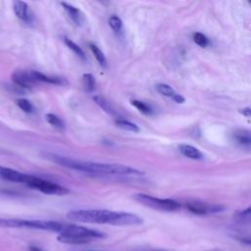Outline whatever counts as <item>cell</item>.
<instances>
[{
    "instance_id": "obj_26",
    "label": "cell",
    "mask_w": 251,
    "mask_h": 251,
    "mask_svg": "<svg viewBox=\"0 0 251 251\" xmlns=\"http://www.w3.org/2000/svg\"><path fill=\"white\" fill-rule=\"evenodd\" d=\"M193 40L200 47H206L208 45V43H209L208 38L206 37V35H204L201 32H195L193 34Z\"/></svg>"
},
{
    "instance_id": "obj_1",
    "label": "cell",
    "mask_w": 251,
    "mask_h": 251,
    "mask_svg": "<svg viewBox=\"0 0 251 251\" xmlns=\"http://www.w3.org/2000/svg\"><path fill=\"white\" fill-rule=\"evenodd\" d=\"M42 156L62 167L84 173L102 174V175H116V176H144L145 173L138 169H134L126 165L112 164V163H100L92 161H81L66 156H62L56 153L44 152Z\"/></svg>"
},
{
    "instance_id": "obj_5",
    "label": "cell",
    "mask_w": 251,
    "mask_h": 251,
    "mask_svg": "<svg viewBox=\"0 0 251 251\" xmlns=\"http://www.w3.org/2000/svg\"><path fill=\"white\" fill-rule=\"evenodd\" d=\"M25 185L36 189L44 194H48V195H66L70 192V190L60 184H57L55 182L52 181H48L46 179L40 178L38 176H34L29 175Z\"/></svg>"
},
{
    "instance_id": "obj_27",
    "label": "cell",
    "mask_w": 251,
    "mask_h": 251,
    "mask_svg": "<svg viewBox=\"0 0 251 251\" xmlns=\"http://www.w3.org/2000/svg\"><path fill=\"white\" fill-rule=\"evenodd\" d=\"M236 239L243 244L251 245V237H236Z\"/></svg>"
},
{
    "instance_id": "obj_23",
    "label": "cell",
    "mask_w": 251,
    "mask_h": 251,
    "mask_svg": "<svg viewBox=\"0 0 251 251\" xmlns=\"http://www.w3.org/2000/svg\"><path fill=\"white\" fill-rule=\"evenodd\" d=\"M130 103L133 107H135L140 113H142L144 115H150L153 112L151 107L148 104H146L140 100H131Z\"/></svg>"
},
{
    "instance_id": "obj_9",
    "label": "cell",
    "mask_w": 251,
    "mask_h": 251,
    "mask_svg": "<svg viewBox=\"0 0 251 251\" xmlns=\"http://www.w3.org/2000/svg\"><path fill=\"white\" fill-rule=\"evenodd\" d=\"M156 89H157V91L160 94L172 98L175 102H176L178 104L184 103V101H185V98L182 95L177 93L171 85H169L167 83H159V84H157L156 85Z\"/></svg>"
},
{
    "instance_id": "obj_4",
    "label": "cell",
    "mask_w": 251,
    "mask_h": 251,
    "mask_svg": "<svg viewBox=\"0 0 251 251\" xmlns=\"http://www.w3.org/2000/svg\"><path fill=\"white\" fill-rule=\"evenodd\" d=\"M133 198L140 204L158 211L164 212H175L180 209L181 205L179 202L170 198H158L145 193H137L133 195Z\"/></svg>"
},
{
    "instance_id": "obj_14",
    "label": "cell",
    "mask_w": 251,
    "mask_h": 251,
    "mask_svg": "<svg viewBox=\"0 0 251 251\" xmlns=\"http://www.w3.org/2000/svg\"><path fill=\"white\" fill-rule=\"evenodd\" d=\"M233 137L235 141L244 147L251 146V132L246 129H237L233 133Z\"/></svg>"
},
{
    "instance_id": "obj_6",
    "label": "cell",
    "mask_w": 251,
    "mask_h": 251,
    "mask_svg": "<svg viewBox=\"0 0 251 251\" xmlns=\"http://www.w3.org/2000/svg\"><path fill=\"white\" fill-rule=\"evenodd\" d=\"M186 208L189 212L195 215H209V214H217L226 210V207L221 204H208L200 201H193L186 204Z\"/></svg>"
},
{
    "instance_id": "obj_21",
    "label": "cell",
    "mask_w": 251,
    "mask_h": 251,
    "mask_svg": "<svg viewBox=\"0 0 251 251\" xmlns=\"http://www.w3.org/2000/svg\"><path fill=\"white\" fill-rule=\"evenodd\" d=\"M64 42H65V44L67 45V47H69V48H70L75 55H77L80 59H82V60H85V59H86L84 51H83L76 43H75L73 40H71V39L68 38V37H64Z\"/></svg>"
},
{
    "instance_id": "obj_13",
    "label": "cell",
    "mask_w": 251,
    "mask_h": 251,
    "mask_svg": "<svg viewBox=\"0 0 251 251\" xmlns=\"http://www.w3.org/2000/svg\"><path fill=\"white\" fill-rule=\"evenodd\" d=\"M14 13L20 20L26 21L28 19V6L25 2L16 0L13 3Z\"/></svg>"
},
{
    "instance_id": "obj_15",
    "label": "cell",
    "mask_w": 251,
    "mask_h": 251,
    "mask_svg": "<svg viewBox=\"0 0 251 251\" xmlns=\"http://www.w3.org/2000/svg\"><path fill=\"white\" fill-rule=\"evenodd\" d=\"M1 227H25L27 228V220L0 218Z\"/></svg>"
},
{
    "instance_id": "obj_32",
    "label": "cell",
    "mask_w": 251,
    "mask_h": 251,
    "mask_svg": "<svg viewBox=\"0 0 251 251\" xmlns=\"http://www.w3.org/2000/svg\"><path fill=\"white\" fill-rule=\"evenodd\" d=\"M249 3H250V4H251V1H250V2H249Z\"/></svg>"
},
{
    "instance_id": "obj_20",
    "label": "cell",
    "mask_w": 251,
    "mask_h": 251,
    "mask_svg": "<svg viewBox=\"0 0 251 251\" xmlns=\"http://www.w3.org/2000/svg\"><path fill=\"white\" fill-rule=\"evenodd\" d=\"M45 119H46L47 123H48L49 125H51L52 126H54L55 128L60 129V130L65 129V124H64V122L62 121L61 118H59V117L56 116L55 114L47 113V114L45 115Z\"/></svg>"
},
{
    "instance_id": "obj_31",
    "label": "cell",
    "mask_w": 251,
    "mask_h": 251,
    "mask_svg": "<svg viewBox=\"0 0 251 251\" xmlns=\"http://www.w3.org/2000/svg\"><path fill=\"white\" fill-rule=\"evenodd\" d=\"M211 251H222V250H218V249H216V250H211Z\"/></svg>"
},
{
    "instance_id": "obj_22",
    "label": "cell",
    "mask_w": 251,
    "mask_h": 251,
    "mask_svg": "<svg viewBox=\"0 0 251 251\" xmlns=\"http://www.w3.org/2000/svg\"><path fill=\"white\" fill-rule=\"evenodd\" d=\"M82 82H83V87L86 91L91 92L95 89V85H96V80L95 77L92 74L86 73L82 75Z\"/></svg>"
},
{
    "instance_id": "obj_30",
    "label": "cell",
    "mask_w": 251,
    "mask_h": 251,
    "mask_svg": "<svg viewBox=\"0 0 251 251\" xmlns=\"http://www.w3.org/2000/svg\"><path fill=\"white\" fill-rule=\"evenodd\" d=\"M29 251H42V250L36 246H29Z\"/></svg>"
},
{
    "instance_id": "obj_8",
    "label": "cell",
    "mask_w": 251,
    "mask_h": 251,
    "mask_svg": "<svg viewBox=\"0 0 251 251\" xmlns=\"http://www.w3.org/2000/svg\"><path fill=\"white\" fill-rule=\"evenodd\" d=\"M28 176H29V175L21 173L17 170L0 166V178H2L4 180L25 184Z\"/></svg>"
},
{
    "instance_id": "obj_24",
    "label": "cell",
    "mask_w": 251,
    "mask_h": 251,
    "mask_svg": "<svg viewBox=\"0 0 251 251\" xmlns=\"http://www.w3.org/2000/svg\"><path fill=\"white\" fill-rule=\"evenodd\" d=\"M16 104L25 113H31L33 111V106L27 99H25V98L17 99Z\"/></svg>"
},
{
    "instance_id": "obj_10",
    "label": "cell",
    "mask_w": 251,
    "mask_h": 251,
    "mask_svg": "<svg viewBox=\"0 0 251 251\" xmlns=\"http://www.w3.org/2000/svg\"><path fill=\"white\" fill-rule=\"evenodd\" d=\"M64 10L69 14L70 18L77 25H82L84 23V15L75 6L67 3V2H61L60 3Z\"/></svg>"
},
{
    "instance_id": "obj_18",
    "label": "cell",
    "mask_w": 251,
    "mask_h": 251,
    "mask_svg": "<svg viewBox=\"0 0 251 251\" xmlns=\"http://www.w3.org/2000/svg\"><path fill=\"white\" fill-rule=\"evenodd\" d=\"M89 47H90V50H91L92 54L94 55L96 61L99 63V65L103 68H106L107 67V59H106L104 53L101 51V49L93 43H90Z\"/></svg>"
},
{
    "instance_id": "obj_19",
    "label": "cell",
    "mask_w": 251,
    "mask_h": 251,
    "mask_svg": "<svg viewBox=\"0 0 251 251\" xmlns=\"http://www.w3.org/2000/svg\"><path fill=\"white\" fill-rule=\"evenodd\" d=\"M115 124L117 126L125 129V130H127V131H131V132H138L140 129L138 127L137 125H135L134 123L132 122H129V121H126V120H123V119H117L115 121Z\"/></svg>"
},
{
    "instance_id": "obj_16",
    "label": "cell",
    "mask_w": 251,
    "mask_h": 251,
    "mask_svg": "<svg viewBox=\"0 0 251 251\" xmlns=\"http://www.w3.org/2000/svg\"><path fill=\"white\" fill-rule=\"evenodd\" d=\"M93 100H94V102H95L104 112H106L107 114L112 115V116L116 115V112H115L114 108L112 107V105L110 104V102H109L106 98H104L103 96H101V95H95V96H93Z\"/></svg>"
},
{
    "instance_id": "obj_12",
    "label": "cell",
    "mask_w": 251,
    "mask_h": 251,
    "mask_svg": "<svg viewBox=\"0 0 251 251\" xmlns=\"http://www.w3.org/2000/svg\"><path fill=\"white\" fill-rule=\"evenodd\" d=\"M179 151L183 156L189 159L200 160L203 158V154L201 153V151L190 144H181L179 146Z\"/></svg>"
},
{
    "instance_id": "obj_3",
    "label": "cell",
    "mask_w": 251,
    "mask_h": 251,
    "mask_svg": "<svg viewBox=\"0 0 251 251\" xmlns=\"http://www.w3.org/2000/svg\"><path fill=\"white\" fill-rule=\"evenodd\" d=\"M105 236V233L97 229L73 224H65L64 229L58 235L57 240L68 244H83L89 242L93 238H104Z\"/></svg>"
},
{
    "instance_id": "obj_7",
    "label": "cell",
    "mask_w": 251,
    "mask_h": 251,
    "mask_svg": "<svg viewBox=\"0 0 251 251\" xmlns=\"http://www.w3.org/2000/svg\"><path fill=\"white\" fill-rule=\"evenodd\" d=\"M12 79L18 86L26 89H30L31 87L35 86V84L38 82L31 75L30 72H25L22 70L15 71L12 75Z\"/></svg>"
},
{
    "instance_id": "obj_17",
    "label": "cell",
    "mask_w": 251,
    "mask_h": 251,
    "mask_svg": "<svg viewBox=\"0 0 251 251\" xmlns=\"http://www.w3.org/2000/svg\"><path fill=\"white\" fill-rule=\"evenodd\" d=\"M235 220L243 225H251V205L234 215Z\"/></svg>"
},
{
    "instance_id": "obj_29",
    "label": "cell",
    "mask_w": 251,
    "mask_h": 251,
    "mask_svg": "<svg viewBox=\"0 0 251 251\" xmlns=\"http://www.w3.org/2000/svg\"><path fill=\"white\" fill-rule=\"evenodd\" d=\"M135 251H167L164 249H158V248H139Z\"/></svg>"
},
{
    "instance_id": "obj_2",
    "label": "cell",
    "mask_w": 251,
    "mask_h": 251,
    "mask_svg": "<svg viewBox=\"0 0 251 251\" xmlns=\"http://www.w3.org/2000/svg\"><path fill=\"white\" fill-rule=\"evenodd\" d=\"M67 218L73 222L88 224H107L112 226L141 225L143 220L132 213L118 212L103 209L72 210L67 213Z\"/></svg>"
},
{
    "instance_id": "obj_28",
    "label": "cell",
    "mask_w": 251,
    "mask_h": 251,
    "mask_svg": "<svg viewBox=\"0 0 251 251\" xmlns=\"http://www.w3.org/2000/svg\"><path fill=\"white\" fill-rule=\"evenodd\" d=\"M239 113H241V114L244 115V116L251 117V108H243V109H240V110H239Z\"/></svg>"
},
{
    "instance_id": "obj_25",
    "label": "cell",
    "mask_w": 251,
    "mask_h": 251,
    "mask_svg": "<svg viewBox=\"0 0 251 251\" xmlns=\"http://www.w3.org/2000/svg\"><path fill=\"white\" fill-rule=\"evenodd\" d=\"M109 25L111 26V28L116 31V32H120L122 27H123V22L122 20L118 17V16H111L109 18Z\"/></svg>"
},
{
    "instance_id": "obj_11",
    "label": "cell",
    "mask_w": 251,
    "mask_h": 251,
    "mask_svg": "<svg viewBox=\"0 0 251 251\" xmlns=\"http://www.w3.org/2000/svg\"><path fill=\"white\" fill-rule=\"evenodd\" d=\"M30 73H31V75L38 82H46V83L55 84V85H62L65 83L63 78H60L57 76H49V75H46L38 71H30Z\"/></svg>"
}]
</instances>
